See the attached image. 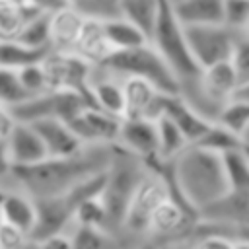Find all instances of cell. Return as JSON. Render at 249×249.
<instances>
[{
	"instance_id": "603a6c76",
	"label": "cell",
	"mask_w": 249,
	"mask_h": 249,
	"mask_svg": "<svg viewBox=\"0 0 249 249\" xmlns=\"http://www.w3.org/2000/svg\"><path fill=\"white\" fill-rule=\"evenodd\" d=\"M103 27L113 51H128V49H136L150 43L148 33L121 14L103 19Z\"/></svg>"
},
{
	"instance_id": "4fadbf2b",
	"label": "cell",
	"mask_w": 249,
	"mask_h": 249,
	"mask_svg": "<svg viewBox=\"0 0 249 249\" xmlns=\"http://www.w3.org/2000/svg\"><path fill=\"white\" fill-rule=\"evenodd\" d=\"M121 121H123V117L111 115V113L99 109L97 105L88 103L68 123L84 144L109 146V144H117Z\"/></svg>"
},
{
	"instance_id": "8fae6325",
	"label": "cell",
	"mask_w": 249,
	"mask_h": 249,
	"mask_svg": "<svg viewBox=\"0 0 249 249\" xmlns=\"http://www.w3.org/2000/svg\"><path fill=\"white\" fill-rule=\"evenodd\" d=\"M43 66L47 72L49 89H74L88 95V84L93 64L74 51L51 49L43 58Z\"/></svg>"
},
{
	"instance_id": "4316f807",
	"label": "cell",
	"mask_w": 249,
	"mask_h": 249,
	"mask_svg": "<svg viewBox=\"0 0 249 249\" xmlns=\"http://www.w3.org/2000/svg\"><path fill=\"white\" fill-rule=\"evenodd\" d=\"M41 10L31 4H16L10 0H0V39H16L23 23Z\"/></svg>"
},
{
	"instance_id": "b9f144b4",
	"label": "cell",
	"mask_w": 249,
	"mask_h": 249,
	"mask_svg": "<svg viewBox=\"0 0 249 249\" xmlns=\"http://www.w3.org/2000/svg\"><path fill=\"white\" fill-rule=\"evenodd\" d=\"M235 95H239V97H243V99H247V101H249V82H245V84H241V86L237 88V91H235Z\"/></svg>"
},
{
	"instance_id": "1f68e13d",
	"label": "cell",
	"mask_w": 249,
	"mask_h": 249,
	"mask_svg": "<svg viewBox=\"0 0 249 249\" xmlns=\"http://www.w3.org/2000/svg\"><path fill=\"white\" fill-rule=\"evenodd\" d=\"M29 93L25 91L19 74L16 68L0 66V103L8 107H16L21 101H25Z\"/></svg>"
},
{
	"instance_id": "6da1fadb",
	"label": "cell",
	"mask_w": 249,
	"mask_h": 249,
	"mask_svg": "<svg viewBox=\"0 0 249 249\" xmlns=\"http://www.w3.org/2000/svg\"><path fill=\"white\" fill-rule=\"evenodd\" d=\"M115 154V144H86L68 156H47L45 160L12 167L14 181L35 198H51L64 195L80 183L107 171Z\"/></svg>"
},
{
	"instance_id": "484cf974",
	"label": "cell",
	"mask_w": 249,
	"mask_h": 249,
	"mask_svg": "<svg viewBox=\"0 0 249 249\" xmlns=\"http://www.w3.org/2000/svg\"><path fill=\"white\" fill-rule=\"evenodd\" d=\"M51 49H35L18 39H0V66L21 68L31 62H39Z\"/></svg>"
},
{
	"instance_id": "ba28073f",
	"label": "cell",
	"mask_w": 249,
	"mask_h": 249,
	"mask_svg": "<svg viewBox=\"0 0 249 249\" xmlns=\"http://www.w3.org/2000/svg\"><path fill=\"white\" fill-rule=\"evenodd\" d=\"M196 220L198 214L175 193H171L152 212L144 243H156V245L187 243L196 226Z\"/></svg>"
},
{
	"instance_id": "7a4b0ae2",
	"label": "cell",
	"mask_w": 249,
	"mask_h": 249,
	"mask_svg": "<svg viewBox=\"0 0 249 249\" xmlns=\"http://www.w3.org/2000/svg\"><path fill=\"white\" fill-rule=\"evenodd\" d=\"M169 175L173 193L196 214L228 191L222 152L200 144H189L169 163H161Z\"/></svg>"
},
{
	"instance_id": "c3c4849f",
	"label": "cell",
	"mask_w": 249,
	"mask_h": 249,
	"mask_svg": "<svg viewBox=\"0 0 249 249\" xmlns=\"http://www.w3.org/2000/svg\"><path fill=\"white\" fill-rule=\"evenodd\" d=\"M0 224H2V214H0Z\"/></svg>"
},
{
	"instance_id": "f6af8a7d",
	"label": "cell",
	"mask_w": 249,
	"mask_h": 249,
	"mask_svg": "<svg viewBox=\"0 0 249 249\" xmlns=\"http://www.w3.org/2000/svg\"><path fill=\"white\" fill-rule=\"evenodd\" d=\"M10 2H16V4H27V0H10Z\"/></svg>"
},
{
	"instance_id": "52a82bcc",
	"label": "cell",
	"mask_w": 249,
	"mask_h": 249,
	"mask_svg": "<svg viewBox=\"0 0 249 249\" xmlns=\"http://www.w3.org/2000/svg\"><path fill=\"white\" fill-rule=\"evenodd\" d=\"M101 66L121 78L124 76H140L156 84L165 93H179V82L169 64L161 58L152 43H146L128 51H113L103 62L93 64Z\"/></svg>"
},
{
	"instance_id": "8992f818",
	"label": "cell",
	"mask_w": 249,
	"mask_h": 249,
	"mask_svg": "<svg viewBox=\"0 0 249 249\" xmlns=\"http://www.w3.org/2000/svg\"><path fill=\"white\" fill-rule=\"evenodd\" d=\"M150 43L156 47V51L161 54V58L169 64V68L177 76L179 89L200 74L202 68L198 66V62L191 53L185 25L177 19L167 0L163 2L158 23L150 35Z\"/></svg>"
},
{
	"instance_id": "74e56055",
	"label": "cell",
	"mask_w": 249,
	"mask_h": 249,
	"mask_svg": "<svg viewBox=\"0 0 249 249\" xmlns=\"http://www.w3.org/2000/svg\"><path fill=\"white\" fill-rule=\"evenodd\" d=\"M35 245H39V247H72V237H70L68 230H62V231H54V233L39 239Z\"/></svg>"
},
{
	"instance_id": "d4e9b609",
	"label": "cell",
	"mask_w": 249,
	"mask_h": 249,
	"mask_svg": "<svg viewBox=\"0 0 249 249\" xmlns=\"http://www.w3.org/2000/svg\"><path fill=\"white\" fill-rule=\"evenodd\" d=\"M165 0H121V16L152 35Z\"/></svg>"
},
{
	"instance_id": "2e32d148",
	"label": "cell",
	"mask_w": 249,
	"mask_h": 249,
	"mask_svg": "<svg viewBox=\"0 0 249 249\" xmlns=\"http://www.w3.org/2000/svg\"><path fill=\"white\" fill-rule=\"evenodd\" d=\"M0 214L4 222L18 226L31 237L37 226V200L14 181L12 173L8 175V189L0 202Z\"/></svg>"
},
{
	"instance_id": "f546056e",
	"label": "cell",
	"mask_w": 249,
	"mask_h": 249,
	"mask_svg": "<svg viewBox=\"0 0 249 249\" xmlns=\"http://www.w3.org/2000/svg\"><path fill=\"white\" fill-rule=\"evenodd\" d=\"M222 160H224L228 185L231 189H249V158L243 152L241 144L224 150Z\"/></svg>"
},
{
	"instance_id": "8d00e7d4",
	"label": "cell",
	"mask_w": 249,
	"mask_h": 249,
	"mask_svg": "<svg viewBox=\"0 0 249 249\" xmlns=\"http://www.w3.org/2000/svg\"><path fill=\"white\" fill-rule=\"evenodd\" d=\"M231 62L235 66V72L239 76V86L249 82V35H241L237 45H235V51H233V56H231Z\"/></svg>"
},
{
	"instance_id": "ac0fdd59",
	"label": "cell",
	"mask_w": 249,
	"mask_h": 249,
	"mask_svg": "<svg viewBox=\"0 0 249 249\" xmlns=\"http://www.w3.org/2000/svg\"><path fill=\"white\" fill-rule=\"evenodd\" d=\"M31 124L37 128L39 136L43 138V144L49 156H68L78 152L82 146H86L80 140V136L74 132L70 123L64 119L47 117V119L31 121Z\"/></svg>"
},
{
	"instance_id": "e0dca14e",
	"label": "cell",
	"mask_w": 249,
	"mask_h": 249,
	"mask_svg": "<svg viewBox=\"0 0 249 249\" xmlns=\"http://www.w3.org/2000/svg\"><path fill=\"white\" fill-rule=\"evenodd\" d=\"M88 95H89V101L99 109L117 117L124 115V91H123L121 76L101 66H93L89 84H88Z\"/></svg>"
},
{
	"instance_id": "7dc6e473",
	"label": "cell",
	"mask_w": 249,
	"mask_h": 249,
	"mask_svg": "<svg viewBox=\"0 0 249 249\" xmlns=\"http://www.w3.org/2000/svg\"><path fill=\"white\" fill-rule=\"evenodd\" d=\"M245 35H249V19H247V25H245V31H243Z\"/></svg>"
},
{
	"instance_id": "3957f363",
	"label": "cell",
	"mask_w": 249,
	"mask_h": 249,
	"mask_svg": "<svg viewBox=\"0 0 249 249\" xmlns=\"http://www.w3.org/2000/svg\"><path fill=\"white\" fill-rule=\"evenodd\" d=\"M173 193L169 175L161 163H148L144 175L140 177L130 202L124 212V220L119 231L121 245H140L146 241V230L156 206Z\"/></svg>"
},
{
	"instance_id": "277c9868",
	"label": "cell",
	"mask_w": 249,
	"mask_h": 249,
	"mask_svg": "<svg viewBox=\"0 0 249 249\" xmlns=\"http://www.w3.org/2000/svg\"><path fill=\"white\" fill-rule=\"evenodd\" d=\"M146 167H148V161L115 144V154L105 173L101 196L107 208V231H111L117 239H119V231L124 220L126 206L130 202V196L140 177L144 175Z\"/></svg>"
},
{
	"instance_id": "836d02e7",
	"label": "cell",
	"mask_w": 249,
	"mask_h": 249,
	"mask_svg": "<svg viewBox=\"0 0 249 249\" xmlns=\"http://www.w3.org/2000/svg\"><path fill=\"white\" fill-rule=\"evenodd\" d=\"M249 19V0H224V23L239 33L245 31Z\"/></svg>"
},
{
	"instance_id": "7c38bea8",
	"label": "cell",
	"mask_w": 249,
	"mask_h": 249,
	"mask_svg": "<svg viewBox=\"0 0 249 249\" xmlns=\"http://www.w3.org/2000/svg\"><path fill=\"white\" fill-rule=\"evenodd\" d=\"M198 220L230 231L235 243V231L249 226V189L228 187L220 198L198 212Z\"/></svg>"
},
{
	"instance_id": "ee69618b",
	"label": "cell",
	"mask_w": 249,
	"mask_h": 249,
	"mask_svg": "<svg viewBox=\"0 0 249 249\" xmlns=\"http://www.w3.org/2000/svg\"><path fill=\"white\" fill-rule=\"evenodd\" d=\"M241 142H249V130L243 134V138H241Z\"/></svg>"
},
{
	"instance_id": "7bdbcfd3",
	"label": "cell",
	"mask_w": 249,
	"mask_h": 249,
	"mask_svg": "<svg viewBox=\"0 0 249 249\" xmlns=\"http://www.w3.org/2000/svg\"><path fill=\"white\" fill-rule=\"evenodd\" d=\"M241 148H243V152H245L247 158H249V142H241Z\"/></svg>"
},
{
	"instance_id": "4dcf8cb0",
	"label": "cell",
	"mask_w": 249,
	"mask_h": 249,
	"mask_svg": "<svg viewBox=\"0 0 249 249\" xmlns=\"http://www.w3.org/2000/svg\"><path fill=\"white\" fill-rule=\"evenodd\" d=\"M70 237H72V247H109V245H119V239L107 231L105 228L97 226H84V224H72L68 228Z\"/></svg>"
},
{
	"instance_id": "ab89813d",
	"label": "cell",
	"mask_w": 249,
	"mask_h": 249,
	"mask_svg": "<svg viewBox=\"0 0 249 249\" xmlns=\"http://www.w3.org/2000/svg\"><path fill=\"white\" fill-rule=\"evenodd\" d=\"M27 4H31L33 8L41 10V12H54L62 6H66V0H27Z\"/></svg>"
},
{
	"instance_id": "60d3db41",
	"label": "cell",
	"mask_w": 249,
	"mask_h": 249,
	"mask_svg": "<svg viewBox=\"0 0 249 249\" xmlns=\"http://www.w3.org/2000/svg\"><path fill=\"white\" fill-rule=\"evenodd\" d=\"M12 167H14V165H12L10 158H8L6 142H4V140H0V181H2L4 177H8V175H10Z\"/></svg>"
},
{
	"instance_id": "83f0119b",
	"label": "cell",
	"mask_w": 249,
	"mask_h": 249,
	"mask_svg": "<svg viewBox=\"0 0 249 249\" xmlns=\"http://www.w3.org/2000/svg\"><path fill=\"white\" fill-rule=\"evenodd\" d=\"M216 123L222 124L226 130H230L231 134H235L241 140L243 134L249 130V101L239 95H233L220 109Z\"/></svg>"
},
{
	"instance_id": "d590c367",
	"label": "cell",
	"mask_w": 249,
	"mask_h": 249,
	"mask_svg": "<svg viewBox=\"0 0 249 249\" xmlns=\"http://www.w3.org/2000/svg\"><path fill=\"white\" fill-rule=\"evenodd\" d=\"M23 245H31L29 233H25L18 226L2 220V224H0V249H18Z\"/></svg>"
},
{
	"instance_id": "30bf717a",
	"label": "cell",
	"mask_w": 249,
	"mask_h": 249,
	"mask_svg": "<svg viewBox=\"0 0 249 249\" xmlns=\"http://www.w3.org/2000/svg\"><path fill=\"white\" fill-rule=\"evenodd\" d=\"M89 97L82 91L74 89H47L43 93L31 95L19 105L12 107L14 117L18 121H37V119H47V117H56L70 121L82 107H86Z\"/></svg>"
},
{
	"instance_id": "d6986e66",
	"label": "cell",
	"mask_w": 249,
	"mask_h": 249,
	"mask_svg": "<svg viewBox=\"0 0 249 249\" xmlns=\"http://www.w3.org/2000/svg\"><path fill=\"white\" fill-rule=\"evenodd\" d=\"M124 91V115L123 117H154L156 103L161 91L156 84L140 76H124L123 78Z\"/></svg>"
},
{
	"instance_id": "e575fe53",
	"label": "cell",
	"mask_w": 249,
	"mask_h": 249,
	"mask_svg": "<svg viewBox=\"0 0 249 249\" xmlns=\"http://www.w3.org/2000/svg\"><path fill=\"white\" fill-rule=\"evenodd\" d=\"M76 8L88 18L107 19L121 14V0H80Z\"/></svg>"
},
{
	"instance_id": "f35d334b",
	"label": "cell",
	"mask_w": 249,
	"mask_h": 249,
	"mask_svg": "<svg viewBox=\"0 0 249 249\" xmlns=\"http://www.w3.org/2000/svg\"><path fill=\"white\" fill-rule=\"evenodd\" d=\"M16 121H18V119L14 117L12 107L0 103V140H6V136H8V132L12 130V126L16 124Z\"/></svg>"
},
{
	"instance_id": "44dd1931",
	"label": "cell",
	"mask_w": 249,
	"mask_h": 249,
	"mask_svg": "<svg viewBox=\"0 0 249 249\" xmlns=\"http://www.w3.org/2000/svg\"><path fill=\"white\" fill-rule=\"evenodd\" d=\"M74 53L80 54L82 58H86L91 64H99L103 62L111 53V45L107 41L105 35V27H103V19L99 18H88L84 21V27L80 31V37L76 41Z\"/></svg>"
},
{
	"instance_id": "ffe728a7",
	"label": "cell",
	"mask_w": 249,
	"mask_h": 249,
	"mask_svg": "<svg viewBox=\"0 0 249 249\" xmlns=\"http://www.w3.org/2000/svg\"><path fill=\"white\" fill-rule=\"evenodd\" d=\"M86 16L72 4H66L51 12V49L74 51Z\"/></svg>"
},
{
	"instance_id": "9a60e30c",
	"label": "cell",
	"mask_w": 249,
	"mask_h": 249,
	"mask_svg": "<svg viewBox=\"0 0 249 249\" xmlns=\"http://www.w3.org/2000/svg\"><path fill=\"white\" fill-rule=\"evenodd\" d=\"M4 142H6L8 158L14 167L33 165L49 156L37 128L25 121H16V124L12 126Z\"/></svg>"
},
{
	"instance_id": "bcb514c9",
	"label": "cell",
	"mask_w": 249,
	"mask_h": 249,
	"mask_svg": "<svg viewBox=\"0 0 249 249\" xmlns=\"http://www.w3.org/2000/svg\"><path fill=\"white\" fill-rule=\"evenodd\" d=\"M66 2H68V4H72V6H76V4L80 2V0H66Z\"/></svg>"
},
{
	"instance_id": "5bb4252c",
	"label": "cell",
	"mask_w": 249,
	"mask_h": 249,
	"mask_svg": "<svg viewBox=\"0 0 249 249\" xmlns=\"http://www.w3.org/2000/svg\"><path fill=\"white\" fill-rule=\"evenodd\" d=\"M117 146L148 163L158 160V126L154 117H123Z\"/></svg>"
},
{
	"instance_id": "cb8c5ba5",
	"label": "cell",
	"mask_w": 249,
	"mask_h": 249,
	"mask_svg": "<svg viewBox=\"0 0 249 249\" xmlns=\"http://www.w3.org/2000/svg\"><path fill=\"white\" fill-rule=\"evenodd\" d=\"M154 119H156V126H158V160H156V163H169L191 142L171 117L158 115Z\"/></svg>"
},
{
	"instance_id": "5b68a950",
	"label": "cell",
	"mask_w": 249,
	"mask_h": 249,
	"mask_svg": "<svg viewBox=\"0 0 249 249\" xmlns=\"http://www.w3.org/2000/svg\"><path fill=\"white\" fill-rule=\"evenodd\" d=\"M237 88L239 76L235 72V66L231 60H224L204 66L193 82L179 89V93L200 115L210 121H216L220 109L235 95Z\"/></svg>"
},
{
	"instance_id": "9c48e42d",
	"label": "cell",
	"mask_w": 249,
	"mask_h": 249,
	"mask_svg": "<svg viewBox=\"0 0 249 249\" xmlns=\"http://www.w3.org/2000/svg\"><path fill=\"white\" fill-rule=\"evenodd\" d=\"M187 41L191 53L200 68L231 60L235 45L243 33L222 23H200V25H185Z\"/></svg>"
},
{
	"instance_id": "7402d4cb",
	"label": "cell",
	"mask_w": 249,
	"mask_h": 249,
	"mask_svg": "<svg viewBox=\"0 0 249 249\" xmlns=\"http://www.w3.org/2000/svg\"><path fill=\"white\" fill-rule=\"evenodd\" d=\"M169 4L183 25L224 21V0H175Z\"/></svg>"
},
{
	"instance_id": "f1b7e54d",
	"label": "cell",
	"mask_w": 249,
	"mask_h": 249,
	"mask_svg": "<svg viewBox=\"0 0 249 249\" xmlns=\"http://www.w3.org/2000/svg\"><path fill=\"white\" fill-rule=\"evenodd\" d=\"M16 39L35 49H51V12L33 14Z\"/></svg>"
},
{
	"instance_id": "d6a6232c",
	"label": "cell",
	"mask_w": 249,
	"mask_h": 249,
	"mask_svg": "<svg viewBox=\"0 0 249 249\" xmlns=\"http://www.w3.org/2000/svg\"><path fill=\"white\" fill-rule=\"evenodd\" d=\"M18 74H19V80H21L25 91L29 93V97L49 89V80H47V72H45L43 60L31 62L27 66L18 68Z\"/></svg>"
}]
</instances>
